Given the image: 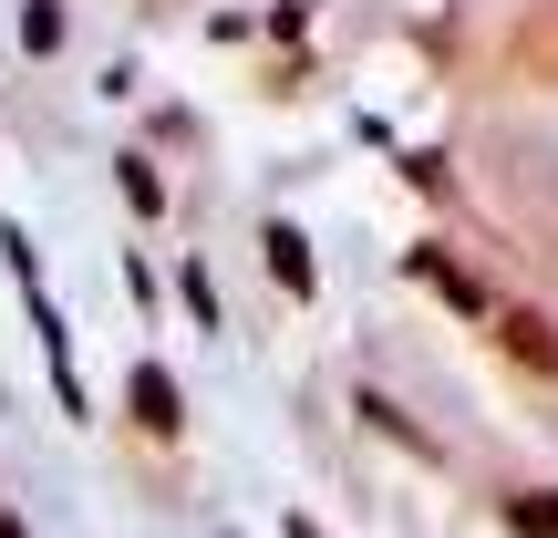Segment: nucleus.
<instances>
[{
  "mask_svg": "<svg viewBox=\"0 0 558 538\" xmlns=\"http://www.w3.org/2000/svg\"><path fill=\"white\" fill-rule=\"evenodd\" d=\"M135 415L156 425V435H177V383H166L156 362H135Z\"/></svg>",
  "mask_w": 558,
  "mask_h": 538,
  "instance_id": "f257e3e1",
  "label": "nucleus"
},
{
  "mask_svg": "<svg viewBox=\"0 0 558 538\" xmlns=\"http://www.w3.org/2000/svg\"><path fill=\"white\" fill-rule=\"evenodd\" d=\"M269 260H279V279H300V290H311V249H300L290 228H279V239H269Z\"/></svg>",
  "mask_w": 558,
  "mask_h": 538,
  "instance_id": "f03ea898",
  "label": "nucleus"
}]
</instances>
